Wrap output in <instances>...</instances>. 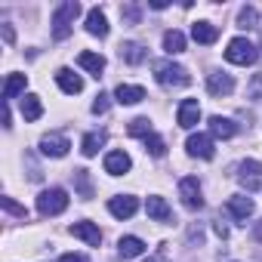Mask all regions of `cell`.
Masks as SVG:
<instances>
[{"label":"cell","instance_id":"6da1fadb","mask_svg":"<svg viewBox=\"0 0 262 262\" xmlns=\"http://www.w3.org/2000/svg\"><path fill=\"white\" fill-rule=\"evenodd\" d=\"M77 16H80V4H77V0H65V4L53 13V37L65 40L71 34V25H74Z\"/></svg>","mask_w":262,"mask_h":262},{"label":"cell","instance_id":"7a4b0ae2","mask_svg":"<svg viewBox=\"0 0 262 262\" xmlns=\"http://www.w3.org/2000/svg\"><path fill=\"white\" fill-rule=\"evenodd\" d=\"M155 77H158V83H161V86H188V83H191L188 71H185L182 65L170 62V59L155 62Z\"/></svg>","mask_w":262,"mask_h":262},{"label":"cell","instance_id":"3957f363","mask_svg":"<svg viewBox=\"0 0 262 262\" xmlns=\"http://www.w3.org/2000/svg\"><path fill=\"white\" fill-rule=\"evenodd\" d=\"M68 207V191L65 188H47L37 198V213L40 216H59Z\"/></svg>","mask_w":262,"mask_h":262},{"label":"cell","instance_id":"277c9868","mask_svg":"<svg viewBox=\"0 0 262 262\" xmlns=\"http://www.w3.org/2000/svg\"><path fill=\"white\" fill-rule=\"evenodd\" d=\"M225 59H228L231 65H253V62L259 59V50H256L247 37H234V40L228 43V50H225Z\"/></svg>","mask_w":262,"mask_h":262},{"label":"cell","instance_id":"5b68a950","mask_svg":"<svg viewBox=\"0 0 262 262\" xmlns=\"http://www.w3.org/2000/svg\"><path fill=\"white\" fill-rule=\"evenodd\" d=\"M179 198H182V204H185L188 210H201V207H204L201 185H198V179H194V176H185V179L179 182Z\"/></svg>","mask_w":262,"mask_h":262},{"label":"cell","instance_id":"8992f818","mask_svg":"<svg viewBox=\"0 0 262 262\" xmlns=\"http://www.w3.org/2000/svg\"><path fill=\"white\" fill-rule=\"evenodd\" d=\"M185 148H188L191 158L210 161V158H213V136H210V133H191L188 142H185Z\"/></svg>","mask_w":262,"mask_h":262},{"label":"cell","instance_id":"52a82bcc","mask_svg":"<svg viewBox=\"0 0 262 262\" xmlns=\"http://www.w3.org/2000/svg\"><path fill=\"white\" fill-rule=\"evenodd\" d=\"M237 170H241V173H237V182H241L247 191H256L259 182H262V164H259V161H244Z\"/></svg>","mask_w":262,"mask_h":262},{"label":"cell","instance_id":"ba28073f","mask_svg":"<svg viewBox=\"0 0 262 262\" xmlns=\"http://www.w3.org/2000/svg\"><path fill=\"white\" fill-rule=\"evenodd\" d=\"M68 148H71V142H68L62 133H47V136L40 139V151H43L47 158H65Z\"/></svg>","mask_w":262,"mask_h":262},{"label":"cell","instance_id":"9c48e42d","mask_svg":"<svg viewBox=\"0 0 262 262\" xmlns=\"http://www.w3.org/2000/svg\"><path fill=\"white\" fill-rule=\"evenodd\" d=\"M108 210H111V216H117V219H129V216L139 210V201H136L133 194H117V198L108 201Z\"/></svg>","mask_w":262,"mask_h":262},{"label":"cell","instance_id":"30bf717a","mask_svg":"<svg viewBox=\"0 0 262 262\" xmlns=\"http://www.w3.org/2000/svg\"><path fill=\"white\" fill-rule=\"evenodd\" d=\"M207 90L213 96H228V93H234V80L225 71H213V74H207Z\"/></svg>","mask_w":262,"mask_h":262},{"label":"cell","instance_id":"8fae6325","mask_svg":"<svg viewBox=\"0 0 262 262\" xmlns=\"http://www.w3.org/2000/svg\"><path fill=\"white\" fill-rule=\"evenodd\" d=\"M176 120H179V126L191 129V126L201 120V105H198V99H185V102L179 105V111H176Z\"/></svg>","mask_w":262,"mask_h":262},{"label":"cell","instance_id":"7c38bea8","mask_svg":"<svg viewBox=\"0 0 262 262\" xmlns=\"http://www.w3.org/2000/svg\"><path fill=\"white\" fill-rule=\"evenodd\" d=\"M129 167H133V161H129L126 151H108V155H105V173H111V176H123Z\"/></svg>","mask_w":262,"mask_h":262},{"label":"cell","instance_id":"4fadbf2b","mask_svg":"<svg viewBox=\"0 0 262 262\" xmlns=\"http://www.w3.org/2000/svg\"><path fill=\"white\" fill-rule=\"evenodd\" d=\"M86 31H90L93 37H108V19H105V13H102L99 7H93V10L86 13Z\"/></svg>","mask_w":262,"mask_h":262},{"label":"cell","instance_id":"5bb4252c","mask_svg":"<svg viewBox=\"0 0 262 262\" xmlns=\"http://www.w3.org/2000/svg\"><path fill=\"white\" fill-rule=\"evenodd\" d=\"M56 83H59L62 93H68V96H74V93L83 90V80H80L71 68H59V71H56Z\"/></svg>","mask_w":262,"mask_h":262},{"label":"cell","instance_id":"9a60e30c","mask_svg":"<svg viewBox=\"0 0 262 262\" xmlns=\"http://www.w3.org/2000/svg\"><path fill=\"white\" fill-rule=\"evenodd\" d=\"M71 234L80 237V241H86L90 247H99V244H102V231H99L93 222H74V225H71Z\"/></svg>","mask_w":262,"mask_h":262},{"label":"cell","instance_id":"2e32d148","mask_svg":"<svg viewBox=\"0 0 262 262\" xmlns=\"http://www.w3.org/2000/svg\"><path fill=\"white\" fill-rule=\"evenodd\" d=\"M114 99H117L120 105H136V102L145 99V90H142V86H133V83H120V86L114 90Z\"/></svg>","mask_w":262,"mask_h":262},{"label":"cell","instance_id":"e0dca14e","mask_svg":"<svg viewBox=\"0 0 262 262\" xmlns=\"http://www.w3.org/2000/svg\"><path fill=\"white\" fill-rule=\"evenodd\" d=\"M145 210H148V216H151L155 222H170V219H173V210H170V207H167V201H164V198H158V194H151V198H148Z\"/></svg>","mask_w":262,"mask_h":262},{"label":"cell","instance_id":"ac0fdd59","mask_svg":"<svg viewBox=\"0 0 262 262\" xmlns=\"http://www.w3.org/2000/svg\"><path fill=\"white\" fill-rule=\"evenodd\" d=\"M117 250H120V256H123V259H136V256H142V253H145V244H142L139 237H133V234H126V237H120V241H117Z\"/></svg>","mask_w":262,"mask_h":262},{"label":"cell","instance_id":"d6986e66","mask_svg":"<svg viewBox=\"0 0 262 262\" xmlns=\"http://www.w3.org/2000/svg\"><path fill=\"white\" fill-rule=\"evenodd\" d=\"M210 133H213V136H219V139H231V136L237 133V126H234L228 117L213 114V117H210Z\"/></svg>","mask_w":262,"mask_h":262},{"label":"cell","instance_id":"ffe728a7","mask_svg":"<svg viewBox=\"0 0 262 262\" xmlns=\"http://www.w3.org/2000/svg\"><path fill=\"white\" fill-rule=\"evenodd\" d=\"M191 37L198 40V43H216V37H219V28L216 25H210V22H198V25H191Z\"/></svg>","mask_w":262,"mask_h":262},{"label":"cell","instance_id":"44dd1931","mask_svg":"<svg viewBox=\"0 0 262 262\" xmlns=\"http://www.w3.org/2000/svg\"><path fill=\"white\" fill-rule=\"evenodd\" d=\"M228 213L234 219H247V216H253V201L244 194H234V198H228Z\"/></svg>","mask_w":262,"mask_h":262},{"label":"cell","instance_id":"7402d4cb","mask_svg":"<svg viewBox=\"0 0 262 262\" xmlns=\"http://www.w3.org/2000/svg\"><path fill=\"white\" fill-rule=\"evenodd\" d=\"M25 86H28V77H25V74H10L7 83H4V102H10V99H16L19 93H25Z\"/></svg>","mask_w":262,"mask_h":262},{"label":"cell","instance_id":"603a6c76","mask_svg":"<svg viewBox=\"0 0 262 262\" xmlns=\"http://www.w3.org/2000/svg\"><path fill=\"white\" fill-rule=\"evenodd\" d=\"M77 65H80V68H86V71H90V74H96V77L105 71V59H102L99 53H80V56H77Z\"/></svg>","mask_w":262,"mask_h":262},{"label":"cell","instance_id":"cb8c5ba5","mask_svg":"<svg viewBox=\"0 0 262 262\" xmlns=\"http://www.w3.org/2000/svg\"><path fill=\"white\" fill-rule=\"evenodd\" d=\"M40 114H43V102H40V96L28 93V96L22 99V117H25V120H37Z\"/></svg>","mask_w":262,"mask_h":262},{"label":"cell","instance_id":"d4e9b609","mask_svg":"<svg viewBox=\"0 0 262 262\" xmlns=\"http://www.w3.org/2000/svg\"><path fill=\"white\" fill-rule=\"evenodd\" d=\"M126 133L129 136H139V139H148V136H155V129H151V120L148 117H136V120L126 123Z\"/></svg>","mask_w":262,"mask_h":262},{"label":"cell","instance_id":"484cf974","mask_svg":"<svg viewBox=\"0 0 262 262\" xmlns=\"http://www.w3.org/2000/svg\"><path fill=\"white\" fill-rule=\"evenodd\" d=\"M120 59L129 62V65H139V62L145 59V47H142V43H123V47H120Z\"/></svg>","mask_w":262,"mask_h":262},{"label":"cell","instance_id":"4316f807","mask_svg":"<svg viewBox=\"0 0 262 262\" xmlns=\"http://www.w3.org/2000/svg\"><path fill=\"white\" fill-rule=\"evenodd\" d=\"M164 50H167L170 56L182 53V50H185V34H182V31H176V28H173V31H167V34H164Z\"/></svg>","mask_w":262,"mask_h":262},{"label":"cell","instance_id":"83f0119b","mask_svg":"<svg viewBox=\"0 0 262 262\" xmlns=\"http://www.w3.org/2000/svg\"><path fill=\"white\" fill-rule=\"evenodd\" d=\"M102 145H105V133H86L83 142H80V151H83L86 158H93V155H99Z\"/></svg>","mask_w":262,"mask_h":262},{"label":"cell","instance_id":"f1b7e54d","mask_svg":"<svg viewBox=\"0 0 262 262\" xmlns=\"http://www.w3.org/2000/svg\"><path fill=\"white\" fill-rule=\"evenodd\" d=\"M74 185H77L80 198H93V182H90V173L86 170H74Z\"/></svg>","mask_w":262,"mask_h":262},{"label":"cell","instance_id":"f546056e","mask_svg":"<svg viewBox=\"0 0 262 262\" xmlns=\"http://www.w3.org/2000/svg\"><path fill=\"white\" fill-rule=\"evenodd\" d=\"M145 151H148L151 158H164V155H167V142L155 133V136H148V139H145Z\"/></svg>","mask_w":262,"mask_h":262},{"label":"cell","instance_id":"4dcf8cb0","mask_svg":"<svg viewBox=\"0 0 262 262\" xmlns=\"http://www.w3.org/2000/svg\"><path fill=\"white\" fill-rule=\"evenodd\" d=\"M256 22H259V13H256L253 7H244V10L237 13V25H241V28H256Z\"/></svg>","mask_w":262,"mask_h":262},{"label":"cell","instance_id":"1f68e13d","mask_svg":"<svg viewBox=\"0 0 262 262\" xmlns=\"http://www.w3.org/2000/svg\"><path fill=\"white\" fill-rule=\"evenodd\" d=\"M0 204H4V210H7V213H13V216H19V219H25V216H28V210H25V207H19L13 198H0Z\"/></svg>","mask_w":262,"mask_h":262},{"label":"cell","instance_id":"d6a6232c","mask_svg":"<svg viewBox=\"0 0 262 262\" xmlns=\"http://www.w3.org/2000/svg\"><path fill=\"white\" fill-rule=\"evenodd\" d=\"M120 16H123V22L136 25V22H139V7H133V4H129V7H123V10H120Z\"/></svg>","mask_w":262,"mask_h":262},{"label":"cell","instance_id":"836d02e7","mask_svg":"<svg viewBox=\"0 0 262 262\" xmlns=\"http://www.w3.org/2000/svg\"><path fill=\"white\" fill-rule=\"evenodd\" d=\"M108 111V96L105 93H99L96 96V102H93V114H105Z\"/></svg>","mask_w":262,"mask_h":262},{"label":"cell","instance_id":"e575fe53","mask_svg":"<svg viewBox=\"0 0 262 262\" xmlns=\"http://www.w3.org/2000/svg\"><path fill=\"white\" fill-rule=\"evenodd\" d=\"M59 262H86V259H83L80 253H65V256H62Z\"/></svg>","mask_w":262,"mask_h":262},{"label":"cell","instance_id":"d590c367","mask_svg":"<svg viewBox=\"0 0 262 262\" xmlns=\"http://www.w3.org/2000/svg\"><path fill=\"white\" fill-rule=\"evenodd\" d=\"M4 40L13 43V28H10V25H4Z\"/></svg>","mask_w":262,"mask_h":262},{"label":"cell","instance_id":"8d00e7d4","mask_svg":"<svg viewBox=\"0 0 262 262\" xmlns=\"http://www.w3.org/2000/svg\"><path fill=\"white\" fill-rule=\"evenodd\" d=\"M216 234H219V237H228V228H225L222 222H216Z\"/></svg>","mask_w":262,"mask_h":262},{"label":"cell","instance_id":"74e56055","mask_svg":"<svg viewBox=\"0 0 262 262\" xmlns=\"http://www.w3.org/2000/svg\"><path fill=\"white\" fill-rule=\"evenodd\" d=\"M151 10H167V0H151Z\"/></svg>","mask_w":262,"mask_h":262}]
</instances>
